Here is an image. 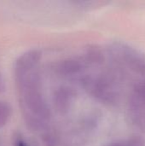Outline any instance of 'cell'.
Instances as JSON below:
<instances>
[{"label":"cell","mask_w":145,"mask_h":146,"mask_svg":"<svg viewBox=\"0 0 145 146\" xmlns=\"http://www.w3.org/2000/svg\"><path fill=\"white\" fill-rule=\"evenodd\" d=\"M126 104L131 123L145 133V79L131 87L126 98Z\"/></svg>","instance_id":"1"},{"label":"cell","mask_w":145,"mask_h":146,"mask_svg":"<svg viewBox=\"0 0 145 146\" xmlns=\"http://www.w3.org/2000/svg\"><path fill=\"white\" fill-rule=\"evenodd\" d=\"M41 59V54L38 50H32L22 54L15 62V74H21L37 68Z\"/></svg>","instance_id":"2"},{"label":"cell","mask_w":145,"mask_h":146,"mask_svg":"<svg viewBox=\"0 0 145 146\" xmlns=\"http://www.w3.org/2000/svg\"><path fill=\"white\" fill-rule=\"evenodd\" d=\"M73 98V92L70 88L61 87L57 89L54 95L55 107L62 113L67 112L72 104Z\"/></svg>","instance_id":"3"},{"label":"cell","mask_w":145,"mask_h":146,"mask_svg":"<svg viewBox=\"0 0 145 146\" xmlns=\"http://www.w3.org/2000/svg\"><path fill=\"white\" fill-rule=\"evenodd\" d=\"M84 64L75 59H67L59 64L58 70L64 75H73L79 73L83 69Z\"/></svg>","instance_id":"4"},{"label":"cell","mask_w":145,"mask_h":146,"mask_svg":"<svg viewBox=\"0 0 145 146\" xmlns=\"http://www.w3.org/2000/svg\"><path fill=\"white\" fill-rule=\"evenodd\" d=\"M108 146H145V139L138 136H134L119 142L113 143Z\"/></svg>","instance_id":"5"},{"label":"cell","mask_w":145,"mask_h":146,"mask_svg":"<svg viewBox=\"0 0 145 146\" xmlns=\"http://www.w3.org/2000/svg\"><path fill=\"white\" fill-rule=\"evenodd\" d=\"M11 115V108L6 102L0 101V128H2L9 120Z\"/></svg>","instance_id":"6"},{"label":"cell","mask_w":145,"mask_h":146,"mask_svg":"<svg viewBox=\"0 0 145 146\" xmlns=\"http://www.w3.org/2000/svg\"><path fill=\"white\" fill-rule=\"evenodd\" d=\"M15 146H29L27 144L21 139H19L15 141Z\"/></svg>","instance_id":"7"},{"label":"cell","mask_w":145,"mask_h":146,"mask_svg":"<svg viewBox=\"0 0 145 146\" xmlns=\"http://www.w3.org/2000/svg\"><path fill=\"white\" fill-rule=\"evenodd\" d=\"M3 89V80L2 75L0 74V92H2Z\"/></svg>","instance_id":"8"}]
</instances>
